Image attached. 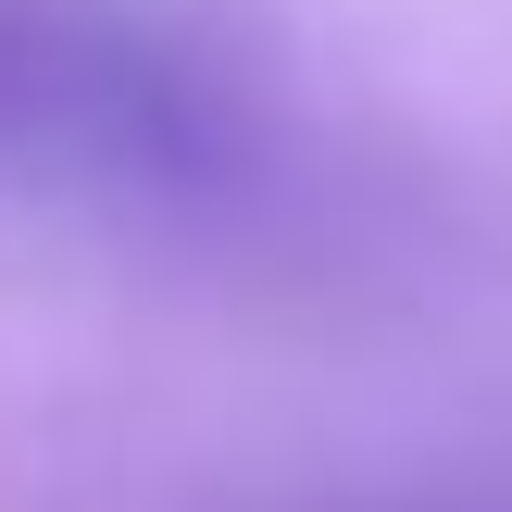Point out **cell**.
I'll list each match as a JSON object with an SVG mask.
<instances>
[{
	"instance_id": "1",
	"label": "cell",
	"mask_w": 512,
	"mask_h": 512,
	"mask_svg": "<svg viewBox=\"0 0 512 512\" xmlns=\"http://www.w3.org/2000/svg\"><path fill=\"white\" fill-rule=\"evenodd\" d=\"M238 150L225 88L138 13L0 0V175L50 188H200Z\"/></svg>"
}]
</instances>
